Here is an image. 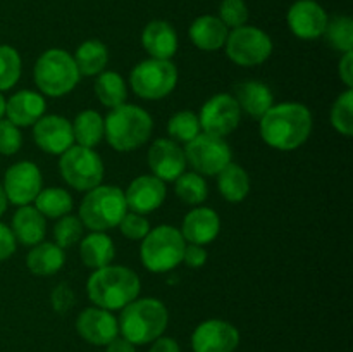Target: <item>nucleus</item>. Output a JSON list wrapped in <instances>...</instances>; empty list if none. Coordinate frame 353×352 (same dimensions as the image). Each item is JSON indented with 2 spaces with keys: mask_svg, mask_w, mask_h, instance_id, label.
Returning <instances> with one entry per match:
<instances>
[{
  "mask_svg": "<svg viewBox=\"0 0 353 352\" xmlns=\"http://www.w3.org/2000/svg\"><path fill=\"white\" fill-rule=\"evenodd\" d=\"M312 133V114L299 102L272 106L261 117V135L265 144L278 150L290 152L302 147Z\"/></svg>",
  "mask_w": 353,
  "mask_h": 352,
  "instance_id": "nucleus-1",
  "label": "nucleus"
},
{
  "mask_svg": "<svg viewBox=\"0 0 353 352\" xmlns=\"http://www.w3.org/2000/svg\"><path fill=\"white\" fill-rule=\"evenodd\" d=\"M140 278L126 266H103L95 269L86 282V293L97 307L117 311L138 299Z\"/></svg>",
  "mask_w": 353,
  "mask_h": 352,
  "instance_id": "nucleus-2",
  "label": "nucleus"
},
{
  "mask_svg": "<svg viewBox=\"0 0 353 352\" xmlns=\"http://www.w3.org/2000/svg\"><path fill=\"white\" fill-rule=\"evenodd\" d=\"M169 313L168 307L154 297L134 299L133 302L123 307L119 323V331L126 340L133 345L152 344L162 337L168 328Z\"/></svg>",
  "mask_w": 353,
  "mask_h": 352,
  "instance_id": "nucleus-3",
  "label": "nucleus"
},
{
  "mask_svg": "<svg viewBox=\"0 0 353 352\" xmlns=\"http://www.w3.org/2000/svg\"><path fill=\"white\" fill-rule=\"evenodd\" d=\"M103 124H105L103 137L117 152H131L140 148L141 145L147 144L154 130L150 114L133 104L114 107L103 119Z\"/></svg>",
  "mask_w": 353,
  "mask_h": 352,
  "instance_id": "nucleus-4",
  "label": "nucleus"
},
{
  "mask_svg": "<svg viewBox=\"0 0 353 352\" xmlns=\"http://www.w3.org/2000/svg\"><path fill=\"white\" fill-rule=\"evenodd\" d=\"M126 213L124 192L112 185H99L88 190L79 206V219L93 231H105L119 226Z\"/></svg>",
  "mask_w": 353,
  "mask_h": 352,
  "instance_id": "nucleus-5",
  "label": "nucleus"
},
{
  "mask_svg": "<svg viewBox=\"0 0 353 352\" xmlns=\"http://www.w3.org/2000/svg\"><path fill=\"white\" fill-rule=\"evenodd\" d=\"M34 83L48 97L68 95L79 83L74 57L62 48H50L38 57L34 66Z\"/></svg>",
  "mask_w": 353,
  "mask_h": 352,
  "instance_id": "nucleus-6",
  "label": "nucleus"
},
{
  "mask_svg": "<svg viewBox=\"0 0 353 352\" xmlns=\"http://www.w3.org/2000/svg\"><path fill=\"white\" fill-rule=\"evenodd\" d=\"M185 247L186 242L178 228L161 224L141 238V262L152 273L171 271L183 262Z\"/></svg>",
  "mask_w": 353,
  "mask_h": 352,
  "instance_id": "nucleus-7",
  "label": "nucleus"
},
{
  "mask_svg": "<svg viewBox=\"0 0 353 352\" xmlns=\"http://www.w3.org/2000/svg\"><path fill=\"white\" fill-rule=\"evenodd\" d=\"M178 83V69L171 61L147 59L134 66L130 75V85L138 97L159 100L168 97Z\"/></svg>",
  "mask_w": 353,
  "mask_h": 352,
  "instance_id": "nucleus-8",
  "label": "nucleus"
},
{
  "mask_svg": "<svg viewBox=\"0 0 353 352\" xmlns=\"http://www.w3.org/2000/svg\"><path fill=\"white\" fill-rule=\"evenodd\" d=\"M59 169L65 183L81 192L99 186L103 178V162L100 155L93 148L81 145H72L61 155Z\"/></svg>",
  "mask_w": 353,
  "mask_h": 352,
  "instance_id": "nucleus-9",
  "label": "nucleus"
},
{
  "mask_svg": "<svg viewBox=\"0 0 353 352\" xmlns=\"http://www.w3.org/2000/svg\"><path fill=\"white\" fill-rule=\"evenodd\" d=\"M226 55L238 66L252 68L268 61L272 54V41L265 31L254 26L234 28L226 38Z\"/></svg>",
  "mask_w": 353,
  "mask_h": 352,
  "instance_id": "nucleus-10",
  "label": "nucleus"
},
{
  "mask_svg": "<svg viewBox=\"0 0 353 352\" xmlns=\"http://www.w3.org/2000/svg\"><path fill=\"white\" fill-rule=\"evenodd\" d=\"M185 157L186 164L192 166L195 173L214 176L231 162V148L224 138L200 133L186 144Z\"/></svg>",
  "mask_w": 353,
  "mask_h": 352,
  "instance_id": "nucleus-11",
  "label": "nucleus"
},
{
  "mask_svg": "<svg viewBox=\"0 0 353 352\" xmlns=\"http://www.w3.org/2000/svg\"><path fill=\"white\" fill-rule=\"evenodd\" d=\"M241 110L236 100L230 93H217L210 97L202 106L199 114L200 128L203 133L214 135V137H228L233 133L240 124Z\"/></svg>",
  "mask_w": 353,
  "mask_h": 352,
  "instance_id": "nucleus-12",
  "label": "nucleus"
},
{
  "mask_svg": "<svg viewBox=\"0 0 353 352\" xmlns=\"http://www.w3.org/2000/svg\"><path fill=\"white\" fill-rule=\"evenodd\" d=\"M41 173L37 164L30 161H21L10 166L3 176V190L14 206H30L34 202L41 190Z\"/></svg>",
  "mask_w": 353,
  "mask_h": 352,
  "instance_id": "nucleus-13",
  "label": "nucleus"
},
{
  "mask_svg": "<svg viewBox=\"0 0 353 352\" xmlns=\"http://www.w3.org/2000/svg\"><path fill=\"white\" fill-rule=\"evenodd\" d=\"M240 344L236 326L223 320H207L192 335L193 352H234Z\"/></svg>",
  "mask_w": 353,
  "mask_h": 352,
  "instance_id": "nucleus-14",
  "label": "nucleus"
},
{
  "mask_svg": "<svg viewBox=\"0 0 353 352\" xmlns=\"http://www.w3.org/2000/svg\"><path fill=\"white\" fill-rule=\"evenodd\" d=\"M33 138L41 150L52 155H62L74 144L71 123L57 114L41 116L34 123Z\"/></svg>",
  "mask_w": 353,
  "mask_h": 352,
  "instance_id": "nucleus-15",
  "label": "nucleus"
},
{
  "mask_svg": "<svg viewBox=\"0 0 353 352\" xmlns=\"http://www.w3.org/2000/svg\"><path fill=\"white\" fill-rule=\"evenodd\" d=\"M327 14L314 0H296L288 10V26L300 40H317L327 26Z\"/></svg>",
  "mask_w": 353,
  "mask_h": 352,
  "instance_id": "nucleus-16",
  "label": "nucleus"
},
{
  "mask_svg": "<svg viewBox=\"0 0 353 352\" xmlns=\"http://www.w3.org/2000/svg\"><path fill=\"white\" fill-rule=\"evenodd\" d=\"M148 166L162 182H176L186 169L185 150L169 138H159L148 150Z\"/></svg>",
  "mask_w": 353,
  "mask_h": 352,
  "instance_id": "nucleus-17",
  "label": "nucleus"
},
{
  "mask_svg": "<svg viewBox=\"0 0 353 352\" xmlns=\"http://www.w3.org/2000/svg\"><path fill=\"white\" fill-rule=\"evenodd\" d=\"M76 330L83 340L92 345H107L119 335V323L110 311L88 307L76 320Z\"/></svg>",
  "mask_w": 353,
  "mask_h": 352,
  "instance_id": "nucleus-18",
  "label": "nucleus"
},
{
  "mask_svg": "<svg viewBox=\"0 0 353 352\" xmlns=\"http://www.w3.org/2000/svg\"><path fill=\"white\" fill-rule=\"evenodd\" d=\"M128 209L138 214H148L159 209L165 200V183L157 176H138L124 192Z\"/></svg>",
  "mask_w": 353,
  "mask_h": 352,
  "instance_id": "nucleus-19",
  "label": "nucleus"
},
{
  "mask_svg": "<svg viewBox=\"0 0 353 352\" xmlns=\"http://www.w3.org/2000/svg\"><path fill=\"white\" fill-rule=\"evenodd\" d=\"M221 230L219 216L210 207H195L183 219L181 235L185 242L195 245H205L216 240Z\"/></svg>",
  "mask_w": 353,
  "mask_h": 352,
  "instance_id": "nucleus-20",
  "label": "nucleus"
},
{
  "mask_svg": "<svg viewBox=\"0 0 353 352\" xmlns=\"http://www.w3.org/2000/svg\"><path fill=\"white\" fill-rule=\"evenodd\" d=\"M45 113V99L33 90H21L6 100L7 119L16 126H31Z\"/></svg>",
  "mask_w": 353,
  "mask_h": 352,
  "instance_id": "nucleus-21",
  "label": "nucleus"
},
{
  "mask_svg": "<svg viewBox=\"0 0 353 352\" xmlns=\"http://www.w3.org/2000/svg\"><path fill=\"white\" fill-rule=\"evenodd\" d=\"M141 45L152 59L169 61L178 50V35L165 21H152L141 33Z\"/></svg>",
  "mask_w": 353,
  "mask_h": 352,
  "instance_id": "nucleus-22",
  "label": "nucleus"
},
{
  "mask_svg": "<svg viewBox=\"0 0 353 352\" xmlns=\"http://www.w3.org/2000/svg\"><path fill=\"white\" fill-rule=\"evenodd\" d=\"M234 100L240 110H245L250 117L261 119L272 106L274 97L271 88L261 81H243L234 86Z\"/></svg>",
  "mask_w": 353,
  "mask_h": 352,
  "instance_id": "nucleus-23",
  "label": "nucleus"
},
{
  "mask_svg": "<svg viewBox=\"0 0 353 352\" xmlns=\"http://www.w3.org/2000/svg\"><path fill=\"white\" fill-rule=\"evenodd\" d=\"M12 233L16 242L33 247L43 240L47 233V217L33 206H21L12 217Z\"/></svg>",
  "mask_w": 353,
  "mask_h": 352,
  "instance_id": "nucleus-24",
  "label": "nucleus"
},
{
  "mask_svg": "<svg viewBox=\"0 0 353 352\" xmlns=\"http://www.w3.org/2000/svg\"><path fill=\"white\" fill-rule=\"evenodd\" d=\"M228 35H230L228 28L216 16L196 17L190 26V38L193 45L205 52L219 50L221 47H224Z\"/></svg>",
  "mask_w": 353,
  "mask_h": 352,
  "instance_id": "nucleus-25",
  "label": "nucleus"
},
{
  "mask_svg": "<svg viewBox=\"0 0 353 352\" xmlns=\"http://www.w3.org/2000/svg\"><path fill=\"white\" fill-rule=\"evenodd\" d=\"M79 255L85 266L93 269H100L109 266L116 257V247L109 235L103 231H93L86 235L79 245Z\"/></svg>",
  "mask_w": 353,
  "mask_h": 352,
  "instance_id": "nucleus-26",
  "label": "nucleus"
},
{
  "mask_svg": "<svg viewBox=\"0 0 353 352\" xmlns=\"http://www.w3.org/2000/svg\"><path fill=\"white\" fill-rule=\"evenodd\" d=\"M65 262L64 248L50 242H40L33 245L26 257L28 269L37 276H50L61 271Z\"/></svg>",
  "mask_w": 353,
  "mask_h": 352,
  "instance_id": "nucleus-27",
  "label": "nucleus"
},
{
  "mask_svg": "<svg viewBox=\"0 0 353 352\" xmlns=\"http://www.w3.org/2000/svg\"><path fill=\"white\" fill-rule=\"evenodd\" d=\"M217 186L228 202H241L250 192V178L241 166L230 162L217 173Z\"/></svg>",
  "mask_w": 353,
  "mask_h": 352,
  "instance_id": "nucleus-28",
  "label": "nucleus"
},
{
  "mask_svg": "<svg viewBox=\"0 0 353 352\" xmlns=\"http://www.w3.org/2000/svg\"><path fill=\"white\" fill-rule=\"evenodd\" d=\"M72 126V135H74V141L78 145L86 148H93L102 141L103 135H105V124H103V117L100 116L97 110H83L74 117Z\"/></svg>",
  "mask_w": 353,
  "mask_h": 352,
  "instance_id": "nucleus-29",
  "label": "nucleus"
},
{
  "mask_svg": "<svg viewBox=\"0 0 353 352\" xmlns=\"http://www.w3.org/2000/svg\"><path fill=\"white\" fill-rule=\"evenodd\" d=\"M74 62L79 75H100L109 62V50L100 40H86L76 50Z\"/></svg>",
  "mask_w": 353,
  "mask_h": 352,
  "instance_id": "nucleus-30",
  "label": "nucleus"
},
{
  "mask_svg": "<svg viewBox=\"0 0 353 352\" xmlns=\"http://www.w3.org/2000/svg\"><path fill=\"white\" fill-rule=\"evenodd\" d=\"M95 93L100 104L114 109L126 104L128 88L123 76L114 71H102L95 79Z\"/></svg>",
  "mask_w": 353,
  "mask_h": 352,
  "instance_id": "nucleus-31",
  "label": "nucleus"
},
{
  "mask_svg": "<svg viewBox=\"0 0 353 352\" xmlns=\"http://www.w3.org/2000/svg\"><path fill=\"white\" fill-rule=\"evenodd\" d=\"M34 207L43 214L45 217L59 219L71 213L72 209V197L64 188H45L40 190V193L34 199Z\"/></svg>",
  "mask_w": 353,
  "mask_h": 352,
  "instance_id": "nucleus-32",
  "label": "nucleus"
},
{
  "mask_svg": "<svg viewBox=\"0 0 353 352\" xmlns=\"http://www.w3.org/2000/svg\"><path fill=\"white\" fill-rule=\"evenodd\" d=\"M207 183L199 173H183L176 179V195L188 206H199L207 199Z\"/></svg>",
  "mask_w": 353,
  "mask_h": 352,
  "instance_id": "nucleus-33",
  "label": "nucleus"
},
{
  "mask_svg": "<svg viewBox=\"0 0 353 352\" xmlns=\"http://www.w3.org/2000/svg\"><path fill=\"white\" fill-rule=\"evenodd\" d=\"M331 124L343 137L353 135V90L347 88L340 93L331 107Z\"/></svg>",
  "mask_w": 353,
  "mask_h": 352,
  "instance_id": "nucleus-34",
  "label": "nucleus"
},
{
  "mask_svg": "<svg viewBox=\"0 0 353 352\" xmlns=\"http://www.w3.org/2000/svg\"><path fill=\"white\" fill-rule=\"evenodd\" d=\"M327 41L333 48L340 52H352L353 50V21L347 16H336L331 21H327L326 31Z\"/></svg>",
  "mask_w": 353,
  "mask_h": 352,
  "instance_id": "nucleus-35",
  "label": "nucleus"
},
{
  "mask_svg": "<svg viewBox=\"0 0 353 352\" xmlns=\"http://www.w3.org/2000/svg\"><path fill=\"white\" fill-rule=\"evenodd\" d=\"M200 121L199 116L192 110H181V113H176L174 116H171V119L168 121V133L171 135L174 140L179 141H192L196 135H200Z\"/></svg>",
  "mask_w": 353,
  "mask_h": 352,
  "instance_id": "nucleus-36",
  "label": "nucleus"
},
{
  "mask_svg": "<svg viewBox=\"0 0 353 352\" xmlns=\"http://www.w3.org/2000/svg\"><path fill=\"white\" fill-rule=\"evenodd\" d=\"M21 76L19 52L9 45H0V92L10 90Z\"/></svg>",
  "mask_w": 353,
  "mask_h": 352,
  "instance_id": "nucleus-37",
  "label": "nucleus"
},
{
  "mask_svg": "<svg viewBox=\"0 0 353 352\" xmlns=\"http://www.w3.org/2000/svg\"><path fill=\"white\" fill-rule=\"evenodd\" d=\"M55 244L61 248H69L78 244L83 237V223L78 216H65L59 217L57 224L54 226Z\"/></svg>",
  "mask_w": 353,
  "mask_h": 352,
  "instance_id": "nucleus-38",
  "label": "nucleus"
},
{
  "mask_svg": "<svg viewBox=\"0 0 353 352\" xmlns=\"http://www.w3.org/2000/svg\"><path fill=\"white\" fill-rule=\"evenodd\" d=\"M219 19L226 28L245 26L248 19V9L243 0H223L219 7Z\"/></svg>",
  "mask_w": 353,
  "mask_h": 352,
  "instance_id": "nucleus-39",
  "label": "nucleus"
},
{
  "mask_svg": "<svg viewBox=\"0 0 353 352\" xmlns=\"http://www.w3.org/2000/svg\"><path fill=\"white\" fill-rule=\"evenodd\" d=\"M21 144H23V135L19 126L10 123L9 119H0V154L14 155L19 152Z\"/></svg>",
  "mask_w": 353,
  "mask_h": 352,
  "instance_id": "nucleus-40",
  "label": "nucleus"
},
{
  "mask_svg": "<svg viewBox=\"0 0 353 352\" xmlns=\"http://www.w3.org/2000/svg\"><path fill=\"white\" fill-rule=\"evenodd\" d=\"M119 228L124 237L131 238V240H141L150 231V224L145 219L143 214L133 213V211L124 214V217L119 223Z\"/></svg>",
  "mask_w": 353,
  "mask_h": 352,
  "instance_id": "nucleus-41",
  "label": "nucleus"
},
{
  "mask_svg": "<svg viewBox=\"0 0 353 352\" xmlns=\"http://www.w3.org/2000/svg\"><path fill=\"white\" fill-rule=\"evenodd\" d=\"M52 307L55 309V313L65 314L71 311V307L74 306V293H72L71 286L68 283H61V285L55 286L52 290Z\"/></svg>",
  "mask_w": 353,
  "mask_h": 352,
  "instance_id": "nucleus-42",
  "label": "nucleus"
},
{
  "mask_svg": "<svg viewBox=\"0 0 353 352\" xmlns=\"http://www.w3.org/2000/svg\"><path fill=\"white\" fill-rule=\"evenodd\" d=\"M207 261V251L202 247V245L190 244L185 247V252H183V262L190 268H200V266L205 264Z\"/></svg>",
  "mask_w": 353,
  "mask_h": 352,
  "instance_id": "nucleus-43",
  "label": "nucleus"
},
{
  "mask_svg": "<svg viewBox=\"0 0 353 352\" xmlns=\"http://www.w3.org/2000/svg\"><path fill=\"white\" fill-rule=\"evenodd\" d=\"M14 252H16V237L9 226L0 223V262L9 259Z\"/></svg>",
  "mask_w": 353,
  "mask_h": 352,
  "instance_id": "nucleus-44",
  "label": "nucleus"
},
{
  "mask_svg": "<svg viewBox=\"0 0 353 352\" xmlns=\"http://www.w3.org/2000/svg\"><path fill=\"white\" fill-rule=\"evenodd\" d=\"M338 72H340L341 81L347 85V88H352L353 86V52H345L343 57H341L340 61Z\"/></svg>",
  "mask_w": 353,
  "mask_h": 352,
  "instance_id": "nucleus-45",
  "label": "nucleus"
},
{
  "mask_svg": "<svg viewBox=\"0 0 353 352\" xmlns=\"http://www.w3.org/2000/svg\"><path fill=\"white\" fill-rule=\"evenodd\" d=\"M150 352H181V347L174 338L159 337L157 340L152 342Z\"/></svg>",
  "mask_w": 353,
  "mask_h": 352,
  "instance_id": "nucleus-46",
  "label": "nucleus"
},
{
  "mask_svg": "<svg viewBox=\"0 0 353 352\" xmlns=\"http://www.w3.org/2000/svg\"><path fill=\"white\" fill-rule=\"evenodd\" d=\"M105 352H134V345L130 340H126L124 337L117 335L114 340H110L105 345Z\"/></svg>",
  "mask_w": 353,
  "mask_h": 352,
  "instance_id": "nucleus-47",
  "label": "nucleus"
},
{
  "mask_svg": "<svg viewBox=\"0 0 353 352\" xmlns=\"http://www.w3.org/2000/svg\"><path fill=\"white\" fill-rule=\"evenodd\" d=\"M7 204H9V199H7L3 186L0 185V216H2V214L7 211Z\"/></svg>",
  "mask_w": 353,
  "mask_h": 352,
  "instance_id": "nucleus-48",
  "label": "nucleus"
},
{
  "mask_svg": "<svg viewBox=\"0 0 353 352\" xmlns=\"http://www.w3.org/2000/svg\"><path fill=\"white\" fill-rule=\"evenodd\" d=\"M3 114H6V99H3V95L0 93V119L3 117Z\"/></svg>",
  "mask_w": 353,
  "mask_h": 352,
  "instance_id": "nucleus-49",
  "label": "nucleus"
}]
</instances>
